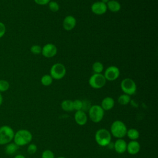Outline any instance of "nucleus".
Segmentation results:
<instances>
[{
    "mask_svg": "<svg viewBox=\"0 0 158 158\" xmlns=\"http://www.w3.org/2000/svg\"><path fill=\"white\" fill-rule=\"evenodd\" d=\"M14 141L18 146H23L29 144L32 140V135L27 130L22 129L17 131L14 136Z\"/></svg>",
    "mask_w": 158,
    "mask_h": 158,
    "instance_id": "nucleus-1",
    "label": "nucleus"
},
{
    "mask_svg": "<svg viewBox=\"0 0 158 158\" xmlns=\"http://www.w3.org/2000/svg\"><path fill=\"white\" fill-rule=\"evenodd\" d=\"M95 140L99 146H107L110 143L111 134L107 129L101 128L96 132Z\"/></svg>",
    "mask_w": 158,
    "mask_h": 158,
    "instance_id": "nucleus-2",
    "label": "nucleus"
},
{
    "mask_svg": "<svg viewBox=\"0 0 158 158\" xmlns=\"http://www.w3.org/2000/svg\"><path fill=\"white\" fill-rule=\"evenodd\" d=\"M127 128L125 123L120 120H115L110 127L111 134L115 138H122L127 135Z\"/></svg>",
    "mask_w": 158,
    "mask_h": 158,
    "instance_id": "nucleus-3",
    "label": "nucleus"
},
{
    "mask_svg": "<svg viewBox=\"0 0 158 158\" xmlns=\"http://www.w3.org/2000/svg\"><path fill=\"white\" fill-rule=\"evenodd\" d=\"M13 129L7 125L0 127V145H5L12 141L14 136Z\"/></svg>",
    "mask_w": 158,
    "mask_h": 158,
    "instance_id": "nucleus-4",
    "label": "nucleus"
},
{
    "mask_svg": "<svg viewBox=\"0 0 158 158\" xmlns=\"http://www.w3.org/2000/svg\"><path fill=\"white\" fill-rule=\"evenodd\" d=\"M120 88L124 94L129 96L134 94L136 91V85L135 81L130 78H125L120 83Z\"/></svg>",
    "mask_w": 158,
    "mask_h": 158,
    "instance_id": "nucleus-5",
    "label": "nucleus"
},
{
    "mask_svg": "<svg viewBox=\"0 0 158 158\" xmlns=\"http://www.w3.org/2000/svg\"><path fill=\"white\" fill-rule=\"evenodd\" d=\"M66 74V68L61 63H56L53 64L50 69V75L53 79L60 80L63 78Z\"/></svg>",
    "mask_w": 158,
    "mask_h": 158,
    "instance_id": "nucleus-6",
    "label": "nucleus"
},
{
    "mask_svg": "<svg viewBox=\"0 0 158 158\" xmlns=\"http://www.w3.org/2000/svg\"><path fill=\"white\" fill-rule=\"evenodd\" d=\"M89 117L91 120L94 123L101 122L104 115V110L99 105L91 106L89 110Z\"/></svg>",
    "mask_w": 158,
    "mask_h": 158,
    "instance_id": "nucleus-7",
    "label": "nucleus"
},
{
    "mask_svg": "<svg viewBox=\"0 0 158 158\" xmlns=\"http://www.w3.org/2000/svg\"><path fill=\"white\" fill-rule=\"evenodd\" d=\"M106 80L102 73H94L89 78L88 83L94 89H100L104 86Z\"/></svg>",
    "mask_w": 158,
    "mask_h": 158,
    "instance_id": "nucleus-8",
    "label": "nucleus"
},
{
    "mask_svg": "<svg viewBox=\"0 0 158 158\" xmlns=\"http://www.w3.org/2000/svg\"><path fill=\"white\" fill-rule=\"evenodd\" d=\"M120 75L119 69L115 65L108 67L104 71V76L106 80L112 81L117 80Z\"/></svg>",
    "mask_w": 158,
    "mask_h": 158,
    "instance_id": "nucleus-9",
    "label": "nucleus"
},
{
    "mask_svg": "<svg viewBox=\"0 0 158 158\" xmlns=\"http://www.w3.org/2000/svg\"><path fill=\"white\" fill-rule=\"evenodd\" d=\"M57 52L56 46L52 43H47L42 47L41 54L46 58H52L54 57Z\"/></svg>",
    "mask_w": 158,
    "mask_h": 158,
    "instance_id": "nucleus-10",
    "label": "nucleus"
},
{
    "mask_svg": "<svg viewBox=\"0 0 158 158\" xmlns=\"http://www.w3.org/2000/svg\"><path fill=\"white\" fill-rule=\"evenodd\" d=\"M107 8L106 4L100 1H96L91 6V12L96 15H102L107 12Z\"/></svg>",
    "mask_w": 158,
    "mask_h": 158,
    "instance_id": "nucleus-11",
    "label": "nucleus"
},
{
    "mask_svg": "<svg viewBox=\"0 0 158 158\" xmlns=\"http://www.w3.org/2000/svg\"><path fill=\"white\" fill-rule=\"evenodd\" d=\"M77 24V20L74 17V16L69 15H67L63 20L62 22V26L64 30L67 31H70L73 30Z\"/></svg>",
    "mask_w": 158,
    "mask_h": 158,
    "instance_id": "nucleus-12",
    "label": "nucleus"
},
{
    "mask_svg": "<svg viewBox=\"0 0 158 158\" xmlns=\"http://www.w3.org/2000/svg\"><path fill=\"white\" fill-rule=\"evenodd\" d=\"M74 118L76 123L79 125H84L86 123L88 117L85 112L83 110H78L75 112Z\"/></svg>",
    "mask_w": 158,
    "mask_h": 158,
    "instance_id": "nucleus-13",
    "label": "nucleus"
},
{
    "mask_svg": "<svg viewBox=\"0 0 158 158\" xmlns=\"http://www.w3.org/2000/svg\"><path fill=\"white\" fill-rule=\"evenodd\" d=\"M127 144L125 140L118 138L114 143V149L118 154H123L127 151Z\"/></svg>",
    "mask_w": 158,
    "mask_h": 158,
    "instance_id": "nucleus-14",
    "label": "nucleus"
},
{
    "mask_svg": "<svg viewBox=\"0 0 158 158\" xmlns=\"http://www.w3.org/2000/svg\"><path fill=\"white\" fill-rule=\"evenodd\" d=\"M139 150L140 144L138 141L135 140H132L127 144V151L130 154L135 155L139 152Z\"/></svg>",
    "mask_w": 158,
    "mask_h": 158,
    "instance_id": "nucleus-15",
    "label": "nucleus"
},
{
    "mask_svg": "<svg viewBox=\"0 0 158 158\" xmlns=\"http://www.w3.org/2000/svg\"><path fill=\"white\" fill-rule=\"evenodd\" d=\"M114 100L111 97H106L101 102V107L104 110H109L112 109L114 106Z\"/></svg>",
    "mask_w": 158,
    "mask_h": 158,
    "instance_id": "nucleus-16",
    "label": "nucleus"
},
{
    "mask_svg": "<svg viewBox=\"0 0 158 158\" xmlns=\"http://www.w3.org/2000/svg\"><path fill=\"white\" fill-rule=\"evenodd\" d=\"M107 8L112 12H117L121 9L120 2L116 0H110L107 4Z\"/></svg>",
    "mask_w": 158,
    "mask_h": 158,
    "instance_id": "nucleus-17",
    "label": "nucleus"
},
{
    "mask_svg": "<svg viewBox=\"0 0 158 158\" xmlns=\"http://www.w3.org/2000/svg\"><path fill=\"white\" fill-rule=\"evenodd\" d=\"M19 147L14 143H9L6 146L5 152L7 155H12L18 150Z\"/></svg>",
    "mask_w": 158,
    "mask_h": 158,
    "instance_id": "nucleus-18",
    "label": "nucleus"
},
{
    "mask_svg": "<svg viewBox=\"0 0 158 158\" xmlns=\"http://www.w3.org/2000/svg\"><path fill=\"white\" fill-rule=\"evenodd\" d=\"M61 107L62 110L66 112H71L73 110V101L69 99L64 100L61 103Z\"/></svg>",
    "mask_w": 158,
    "mask_h": 158,
    "instance_id": "nucleus-19",
    "label": "nucleus"
},
{
    "mask_svg": "<svg viewBox=\"0 0 158 158\" xmlns=\"http://www.w3.org/2000/svg\"><path fill=\"white\" fill-rule=\"evenodd\" d=\"M92 69L94 73H102L104 70V65L102 62L96 61L93 64Z\"/></svg>",
    "mask_w": 158,
    "mask_h": 158,
    "instance_id": "nucleus-20",
    "label": "nucleus"
},
{
    "mask_svg": "<svg viewBox=\"0 0 158 158\" xmlns=\"http://www.w3.org/2000/svg\"><path fill=\"white\" fill-rule=\"evenodd\" d=\"M127 135L128 137L131 140H136L139 136V131L135 128H130L127 130Z\"/></svg>",
    "mask_w": 158,
    "mask_h": 158,
    "instance_id": "nucleus-21",
    "label": "nucleus"
},
{
    "mask_svg": "<svg viewBox=\"0 0 158 158\" xmlns=\"http://www.w3.org/2000/svg\"><path fill=\"white\" fill-rule=\"evenodd\" d=\"M53 78L49 74H46L42 76L41 78V83L44 86H48L52 83Z\"/></svg>",
    "mask_w": 158,
    "mask_h": 158,
    "instance_id": "nucleus-22",
    "label": "nucleus"
},
{
    "mask_svg": "<svg viewBox=\"0 0 158 158\" xmlns=\"http://www.w3.org/2000/svg\"><path fill=\"white\" fill-rule=\"evenodd\" d=\"M131 98L130 96L127 94H121L118 98V102L120 104L125 106L127 105L130 102Z\"/></svg>",
    "mask_w": 158,
    "mask_h": 158,
    "instance_id": "nucleus-23",
    "label": "nucleus"
},
{
    "mask_svg": "<svg viewBox=\"0 0 158 158\" xmlns=\"http://www.w3.org/2000/svg\"><path fill=\"white\" fill-rule=\"evenodd\" d=\"M48 4L49 10L53 12H56L59 10V5L56 1H50Z\"/></svg>",
    "mask_w": 158,
    "mask_h": 158,
    "instance_id": "nucleus-24",
    "label": "nucleus"
},
{
    "mask_svg": "<svg viewBox=\"0 0 158 158\" xmlns=\"http://www.w3.org/2000/svg\"><path fill=\"white\" fill-rule=\"evenodd\" d=\"M9 83L7 81L4 80H0V92H4L9 88Z\"/></svg>",
    "mask_w": 158,
    "mask_h": 158,
    "instance_id": "nucleus-25",
    "label": "nucleus"
},
{
    "mask_svg": "<svg viewBox=\"0 0 158 158\" xmlns=\"http://www.w3.org/2000/svg\"><path fill=\"white\" fill-rule=\"evenodd\" d=\"M41 50H42V48L38 44H34L32 45L30 48V51L32 54H35V55H38L41 53Z\"/></svg>",
    "mask_w": 158,
    "mask_h": 158,
    "instance_id": "nucleus-26",
    "label": "nucleus"
},
{
    "mask_svg": "<svg viewBox=\"0 0 158 158\" xmlns=\"http://www.w3.org/2000/svg\"><path fill=\"white\" fill-rule=\"evenodd\" d=\"M73 110H75L77 111L81 110L82 107H83L82 101L80 99L75 100L74 101H73Z\"/></svg>",
    "mask_w": 158,
    "mask_h": 158,
    "instance_id": "nucleus-27",
    "label": "nucleus"
},
{
    "mask_svg": "<svg viewBox=\"0 0 158 158\" xmlns=\"http://www.w3.org/2000/svg\"><path fill=\"white\" fill-rule=\"evenodd\" d=\"M41 158H55L54 154L51 150H45L43 152Z\"/></svg>",
    "mask_w": 158,
    "mask_h": 158,
    "instance_id": "nucleus-28",
    "label": "nucleus"
},
{
    "mask_svg": "<svg viewBox=\"0 0 158 158\" xmlns=\"http://www.w3.org/2000/svg\"><path fill=\"white\" fill-rule=\"evenodd\" d=\"M37 151V146L35 144H30L27 148V152L30 154H35Z\"/></svg>",
    "mask_w": 158,
    "mask_h": 158,
    "instance_id": "nucleus-29",
    "label": "nucleus"
},
{
    "mask_svg": "<svg viewBox=\"0 0 158 158\" xmlns=\"http://www.w3.org/2000/svg\"><path fill=\"white\" fill-rule=\"evenodd\" d=\"M83 102V107H82V109L81 110L84 111L85 112V111L86 110H89V108L91 107V106H90V102L88 101H82Z\"/></svg>",
    "mask_w": 158,
    "mask_h": 158,
    "instance_id": "nucleus-30",
    "label": "nucleus"
},
{
    "mask_svg": "<svg viewBox=\"0 0 158 158\" xmlns=\"http://www.w3.org/2000/svg\"><path fill=\"white\" fill-rule=\"evenodd\" d=\"M6 32V26L5 25L0 22V38L4 36Z\"/></svg>",
    "mask_w": 158,
    "mask_h": 158,
    "instance_id": "nucleus-31",
    "label": "nucleus"
},
{
    "mask_svg": "<svg viewBox=\"0 0 158 158\" xmlns=\"http://www.w3.org/2000/svg\"><path fill=\"white\" fill-rule=\"evenodd\" d=\"M51 0H34L35 2L40 6H44L48 4Z\"/></svg>",
    "mask_w": 158,
    "mask_h": 158,
    "instance_id": "nucleus-32",
    "label": "nucleus"
},
{
    "mask_svg": "<svg viewBox=\"0 0 158 158\" xmlns=\"http://www.w3.org/2000/svg\"><path fill=\"white\" fill-rule=\"evenodd\" d=\"M14 158H25V157L22 154H17L14 157Z\"/></svg>",
    "mask_w": 158,
    "mask_h": 158,
    "instance_id": "nucleus-33",
    "label": "nucleus"
},
{
    "mask_svg": "<svg viewBox=\"0 0 158 158\" xmlns=\"http://www.w3.org/2000/svg\"><path fill=\"white\" fill-rule=\"evenodd\" d=\"M2 101H3V99H2V94L0 92V106L2 104Z\"/></svg>",
    "mask_w": 158,
    "mask_h": 158,
    "instance_id": "nucleus-34",
    "label": "nucleus"
},
{
    "mask_svg": "<svg viewBox=\"0 0 158 158\" xmlns=\"http://www.w3.org/2000/svg\"><path fill=\"white\" fill-rule=\"evenodd\" d=\"M109 1H110V0H101V1L102 2L104 3V4H107Z\"/></svg>",
    "mask_w": 158,
    "mask_h": 158,
    "instance_id": "nucleus-35",
    "label": "nucleus"
},
{
    "mask_svg": "<svg viewBox=\"0 0 158 158\" xmlns=\"http://www.w3.org/2000/svg\"><path fill=\"white\" fill-rule=\"evenodd\" d=\"M57 158H66V157H62V156H60V157H57Z\"/></svg>",
    "mask_w": 158,
    "mask_h": 158,
    "instance_id": "nucleus-36",
    "label": "nucleus"
}]
</instances>
